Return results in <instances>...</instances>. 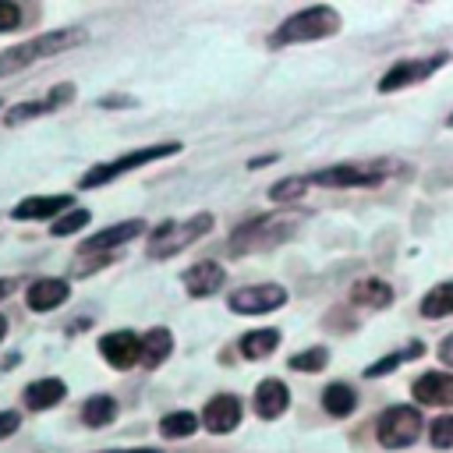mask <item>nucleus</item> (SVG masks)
<instances>
[{
	"mask_svg": "<svg viewBox=\"0 0 453 453\" xmlns=\"http://www.w3.org/2000/svg\"><path fill=\"white\" fill-rule=\"evenodd\" d=\"M411 393L421 407H449L453 403V375L449 372H425L414 379Z\"/></svg>",
	"mask_w": 453,
	"mask_h": 453,
	"instance_id": "obj_17",
	"label": "nucleus"
},
{
	"mask_svg": "<svg viewBox=\"0 0 453 453\" xmlns=\"http://www.w3.org/2000/svg\"><path fill=\"white\" fill-rule=\"evenodd\" d=\"M428 442L435 449H453V414H439L428 421Z\"/></svg>",
	"mask_w": 453,
	"mask_h": 453,
	"instance_id": "obj_31",
	"label": "nucleus"
},
{
	"mask_svg": "<svg viewBox=\"0 0 453 453\" xmlns=\"http://www.w3.org/2000/svg\"><path fill=\"white\" fill-rule=\"evenodd\" d=\"M439 361L453 368V333H449V336H446V340L439 343Z\"/></svg>",
	"mask_w": 453,
	"mask_h": 453,
	"instance_id": "obj_35",
	"label": "nucleus"
},
{
	"mask_svg": "<svg viewBox=\"0 0 453 453\" xmlns=\"http://www.w3.org/2000/svg\"><path fill=\"white\" fill-rule=\"evenodd\" d=\"M322 407H326V414H333V418H347V414H354V407H357V393H354L347 382H333V386L322 389Z\"/></svg>",
	"mask_w": 453,
	"mask_h": 453,
	"instance_id": "obj_25",
	"label": "nucleus"
},
{
	"mask_svg": "<svg viewBox=\"0 0 453 453\" xmlns=\"http://www.w3.org/2000/svg\"><path fill=\"white\" fill-rule=\"evenodd\" d=\"M99 354H103V361H106L110 368L127 372V368H134L138 357H142V336L131 333V329L103 333V336H99Z\"/></svg>",
	"mask_w": 453,
	"mask_h": 453,
	"instance_id": "obj_12",
	"label": "nucleus"
},
{
	"mask_svg": "<svg viewBox=\"0 0 453 453\" xmlns=\"http://www.w3.org/2000/svg\"><path fill=\"white\" fill-rule=\"evenodd\" d=\"M4 336H7V319L0 315V343H4Z\"/></svg>",
	"mask_w": 453,
	"mask_h": 453,
	"instance_id": "obj_41",
	"label": "nucleus"
},
{
	"mask_svg": "<svg viewBox=\"0 0 453 453\" xmlns=\"http://www.w3.org/2000/svg\"><path fill=\"white\" fill-rule=\"evenodd\" d=\"M18 428H21V414L18 411H0V439L14 435Z\"/></svg>",
	"mask_w": 453,
	"mask_h": 453,
	"instance_id": "obj_34",
	"label": "nucleus"
},
{
	"mask_svg": "<svg viewBox=\"0 0 453 453\" xmlns=\"http://www.w3.org/2000/svg\"><path fill=\"white\" fill-rule=\"evenodd\" d=\"M88 39V32L81 25H67V28H50L35 39H25L11 50L0 53V78L4 74H18L25 67H32L35 60H46V57H57V53H67L74 46H81Z\"/></svg>",
	"mask_w": 453,
	"mask_h": 453,
	"instance_id": "obj_1",
	"label": "nucleus"
},
{
	"mask_svg": "<svg viewBox=\"0 0 453 453\" xmlns=\"http://www.w3.org/2000/svg\"><path fill=\"white\" fill-rule=\"evenodd\" d=\"M170 354H173V333L166 326H152L149 333H142V357H138L142 368L156 372Z\"/></svg>",
	"mask_w": 453,
	"mask_h": 453,
	"instance_id": "obj_19",
	"label": "nucleus"
},
{
	"mask_svg": "<svg viewBox=\"0 0 453 453\" xmlns=\"http://www.w3.org/2000/svg\"><path fill=\"white\" fill-rule=\"evenodd\" d=\"M64 396H67V382H64V379H57V375L35 379V382H28V386H25V393H21V400H25V407H28V411H53Z\"/></svg>",
	"mask_w": 453,
	"mask_h": 453,
	"instance_id": "obj_18",
	"label": "nucleus"
},
{
	"mask_svg": "<svg viewBox=\"0 0 453 453\" xmlns=\"http://www.w3.org/2000/svg\"><path fill=\"white\" fill-rule=\"evenodd\" d=\"M184 294L188 297H212V294H219L223 290V283H226V269L219 265V262H195V265H188L184 269Z\"/></svg>",
	"mask_w": 453,
	"mask_h": 453,
	"instance_id": "obj_15",
	"label": "nucleus"
},
{
	"mask_svg": "<svg viewBox=\"0 0 453 453\" xmlns=\"http://www.w3.org/2000/svg\"><path fill=\"white\" fill-rule=\"evenodd\" d=\"M421 432H425V418L411 403H393L375 418V439L382 449H407L421 439Z\"/></svg>",
	"mask_w": 453,
	"mask_h": 453,
	"instance_id": "obj_6",
	"label": "nucleus"
},
{
	"mask_svg": "<svg viewBox=\"0 0 453 453\" xmlns=\"http://www.w3.org/2000/svg\"><path fill=\"white\" fill-rule=\"evenodd\" d=\"M421 350H425V343H421V340H414V343H407V347H400V350H393V354L379 357L375 365H368V368H365V379H379V375H389V372H396L403 361H411V357H421Z\"/></svg>",
	"mask_w": 453,
	"mask_h": 453,
	"instance_id": "obj_26",
	"label": "nucleus"
},
{
	"mask_svg": "<svg viewBox=\"0 0 453 453\" xmlns=\"http://www.w3.org/2000/svg\"><path fill=\"white\" fill-rule=\"evenodd\" d=\"M446 315H453V280L435 283L421 297V319H446Z\"/></svg>",
	"mask_w": 453,
	"mask_h": 453,
	"instance_id": "obj_24",
	"label": "nucleus"
},
{
	"mask_svg": "<svg viewBox=\"0 0 453 453\" xmlns=\"http://www.w3.org/2000/svg\"><path fill=\"white\" fill-rule=\"evenodd\" d=\"M92 223V212L88 209H71V212H64L60 219H53V226H50V234L53 237H71V234H78V230H85Z\"/></svg>",
	"mask_w": 453,
	"mask_h": 453,
	"instance_id": "obj_30",
	"label": "nucleus"
},
{
	"mask_svg": "<svg viewBox=\"0 0 453 453\" xmlns=\"http://www.w3.org/2000/svg\"><path fill=\"white\" fill-rule=\"evenodd\" d=\"M145 234V219H124V223H113V226H103V230H96V234H88L81 244H78V251L74 255H113L120 244H127V241H134V237H142Z\"/></svg>",
	"mask_w": 453,
	"mask_h": 453,
	"instance_id": "obj_11",
	"label": "nucleus"
},
{
	"mask_svg": "<svg viewBox=\"0 0 453 453\" xmlns=\"http://www.w3.org/2000/svg\"><path fill=\"white\" fill-rule=\"evenodd\" d=\"M340 11L333 4H311L297 14H290L287 21H280V28L269 35V46L280 50V46H297V42H319V39H329L340 32Z\"/></svg>",
	"mask_w": 453,
	"mask_h": 453,
	"instance_id": "obj_3",
	"label": "nucleus"
},
{
	"mask_svg": "<svg viewBox=\"0 0 453 453\" xmlns=\"http://www.w3.org/2000/svg\"><path fill=\"white\" fill-rule=\"evenodd\" d=\"M184 145L180 142H156V145H142V149H131V152H124V156H117V159H110V163H96L92 170H85L81 173V180H78V188H103V184H110V180H117V177H124V173H131V170H138V166H149V163H159V159H170V156H177Z\"/></svg>",
	"mask_w": 453,
	"mask_h": 453,
	"instance_id": "obj_4",
	"label": "nucleus"
},
{
	"mask_svg": "<svg viewBox=\"0 0 453 453\" xmlns=\"http://www.w3.org/2000/svg\"><path fill=\"white\" fill-rule=\"evenodd\" d=\"M357 308H389L393 304V287L386 283V280H379V276H365V280H357L354 287H350V294H347Z\"/></svg>",
	"mask_w": 453,
	"mask_h": 453,
	"instance_id": "obj_20",
	"label": "nucleus"
},
{
	"mask_svg": "<svg viewBox=\"0 0 453 453\" xmlns=\"http://www.w3.org/2000/svg\"><path fill=\"white\" fill-rule=\"evenodd\" d=\"M81 421L85 428H106L117 421V400L110 393H96L81 403Z\"/></svg>",
	"mask_w": 453,
	"mask_h": 453,
	"instance_id": "obj_22",
	"label": "nucleus"
},
{
	"mask_svg": "<svg viewBox=\"0 0 453 453\" xmlns=\"http://www.w3.org/2000/svg\"><path fill=\"white\" fill-rule=\"evenodd\" d=\"M287 304V287L280 283H251L226 294V308L234 315H269Z\"/></svg>",
	"mask_w": 453,
	"mask_h": 453,
	"instance_id": "obj_7",
	"label": "nucleus"
},
{
	"mask_svg": "<svg viewBox=\"0 0 453 453\" xmlns=\"http://www.w3.org/2000/svg\"><path fill=\"white\" fill-rule=\"evenodd\" d=\"M57 106L50 103V99H25V103H14L7 113H4V127H18V124H28V120H35V117H46V113H53Z\"/></svg>",
	"mask_w": 453,
	"mask_h": 453,
	"instance_id": "obj_27",
	"label": "nucleus"
},
{
	"mask_svg": "<svg viewBox=\"0 0 453 453\" xmlns=\"http://www.w3.org/2000/svg\"><path fill=\"white\" fill-rule=\"evenodd\" d=\"M71 209H74L71 195H28L11 209V216L21 223H35V219H60Z\"/></svg>",
	"mask_w": 453,
	"mask_h": 453,
	"instance_id": "obj_13",
	"label": "nucleus"
},
{
	"mask_svg": "<svg viewBox=\"0 0 453 453\" xmlns=\"http://www.w3.org/2000/svg\"><path fill=\"white\" fill-rule=\"evenodd\" d=\"M18 361H21V354H7V357H4V365H0V368H14V365H18Z\"/></svg>",
	"mask_w": 453,
	"mask_h": 453,
	"instance_id": "obj_40",
	"label": "nucleus"
},
{
	"mask_svg": "<svg viewBox=\"0 0 453 453\" xmlns=\"http://www.w3.org/2000/svg\"><path fill=\"white\" fill-rule=\"evenodd\" d=\"M308 177H297V173H290V177H280L273 188H269V202H276V205H287V202H297V198H304V191H308Z\"/></svg>",
	"mask_w": 453,
	"mask_h": 453,
	"instance_id": "obj_29",
	"label": "nucleus"
},
{
	"mask_svg": "<svg viewBox=\"0 0 453 453\" xmlns=\"http://www.w3.org/2000/svg\"><path fill=\"white\" fill-rule=\"evenodd\" d=\"M297 230H301V216L290 212V209H280V212H269V216H255V219H248L244 226H237L230 234V255H255V251L276 248V244L290 241Z\"/></svg>",
	"mask_w": 453,
	"mask_h": 453,
	"instance_id": "obj_2",
	"label": "nucleus"
},
{
	"mask_svg": "<svg viewBox=\"0 0 453 453\" xmlns=\"http://www.w3.org/2000/svg\"><path fill=\"white\" fill-rule=\"evenodd\" d=\"M103 453H159L152 446H134V449H103Z\"/></svg>",
	"mask_w": 453,
	"mask_h": 453,
	"instance_id": "obj_39",
	"label": "nucleus"
},
{
	"mask_svg": "<svg viewBox=\"0 0 453 453\" xmlns=\"http://www.w3.org/2000/svg\"><path fill=\"white\" fill-rule=\"evenodd\" d=\"M198 418H202V428H205V432H212V435H230V432L244 421V403H241L237 393H216V396L205 400V407H202Z\"/></svg>",
	"mask_w": 453,
	"mask_h": 453,
	"instance_id": "obj_10",
	"label": "nucleus"
},
{
	"mask_svg": "<svg viewBox=\"0 0 453 453\" xmlns=\"http://www.w3.org/2000/svg\"><path fill=\"white\" fill-rule=\"evenodd\" d=\"M382 177H386V166L379 163H333V166L308 173V180L322 188H372Z\"/></svg>",
	"mask_w": 453,
	"mask_h": 453,
	"instance_id": "obj_8",
	"label": "nucleus"
},
{
	"mask_svg": "<svg viewBox=\"0 0 453 453\" xmlns=\"http://www.w3.org/2000/svg\"><path fill=\"white\" fill-rule=\"evenodd\" d=\"M14 287H18L14 280H7V276H0V301H4V297H11V294H14Z\"/></svg>",
	"mask_w": 453,
	"mask_h": 453,
	"instance_id": "obj_38",
	"label": "nucleus"
},
{
	"mask_svg": "<svg viewBox=\"0 0 453 453\" xmlns=\"http://www.w3.org/2000/svg\"><path fill=\"white\" fill-rule=\"evenodd\" d=\"M287 407H290V389H287L283 379L269 375V379H262L255 386V414L262 421H276L280 414H287Z\"/></svg>",
	"mask_w": 453,
	"mask_h": 453,
	"instance_id": "obj_16",
	"label": "nucleus"
},
{
	"mask_svg": "<svg viewBox=\"0 0 453 453\" xmlns=\"http://www.w3.org/2000/svg\"><path fill=\"white\" fill-rule=\"evenodd\" d=\"M21 21H25L21 7H18V4H11V0H0V35L18 32V28H21Z\"/></svg>",
	"mask_w": 453,
	"mask_h": 453,
	"instance_id": "obj_32",
	"label": "nucleus"
},
{
	"mask_svg": "<svg viewBox=\"0 0 453 453\" xmlns=\"http://www.w3.org/2000/svg\"><path fill=\"white\" fill-rule=\"evenodd\" d=\"M329 365V347H308V350H297V354H290L287 357V368L290 372H304V375H311V372H322Z\"/></svg>",
	"mask_w": 453,
	"mask_h": 453,
	"instance_id": "obj_28",
	"label": "nucleus"
},
{
	"mask_svg": "<svg viewBox=\"0 0 453 453\" xmlns=\"http://www.w3.org/2000/svg\"><path fill=\"white\" fill-rule=\"evenodd\" d=\"M74 96H78V88H74L71 81H60V85H53V88L46 92V99H50V103H53L57 110H60V106H67V103H71Z\"/></svg>",
	"mask_w": 453,
	"mask_h": 453,
	"instance_id": "obj_33",
	"label": "nucleus"
},
{
	"mask_svg": "<svg viewBox=\"0 0 453 453\" xmlns=\"http://www.w3.org/2000/svg\"><path fill=\"white\" fill-rule=\"evenodd\" d=\"M67 297H71V283L60 280V276H39V280H32L28 290H25V304H28L35 315H46V311L60 308Z\"/></svg>",
	"mask_w": 453,
	"mask_h": 453,
	"instance_id": "obj_14",
	"label": "nucleus"
},
{
	"mask_svg": "<svg viewBox=\"0 0 453 453\" xmlns=\"http://www.w3.org/2000/svg\"><path fill=\"white\" fill-rule=\"evenodd\" d=\"M280 340H283V333L280 329H248L244 336H241V343H237V350H241V357H248V361H262V357H269L276 347H280Z\"/></svg>",
	"mask_w": 453,
	"mask_h": 453,
	"instance_id": "obj_21",
	"label": "nucleus"
},
{
	"mask_svg": "<svg viewBox=\"0 0 453 453\" xmlns=\"http://www.w3.org/2000/svg\"><path fill=\"white\" fill-rule=\"evenodd\" d=\"M131 99L127 96H106V99H99V106H127Z\"/></svg>",
	"mask_w": 453,
	"mask_h": 453,
	"instance_id": "obj_37",
	"label": "nucleus"
},
{
	"mask_svg": "<svg viewBox=\"0 0 453 453\" xmlns=\"http://www.w3.org/2000/svg\"><path fill=\"white\" fill-rule=\"evenodd\" d=\"M216 216L212 212H195L188 219H163L152 234H149V244H145V255L149 258H173L177 251H184L188 244H195L198 237H205L212 230Z\"/></svg>",
	"mask_w": 453,
	"mask_h": 453,
	"instance_id": "obj_5",
	"label": "nucleus"
},
{
	"mask_svg": "<svg viewBox=\"0 0 453 453\" xmlns=\"http://www.w3.org/2000/svg\"><path fill=\"white\" fill-rule=\"evenodd\" d=\"M202 428V418L195 411H170L159 418V435L163 439H191Z\"/></svg>",
	"mask_w": 453,
	"mask_h": 453,
	"instance_id": "obj_23",
	"label": "nucleus"
},
{
	"mask_svg": "<svg viewBox=\"0 0 453 453\" xmlns=\"http://www.w3.org/2000/svg\"><path fill=\"white\" fill-rule=\"evenodd\" d=\"M280 156L276 152H269V156H255V159H248V170H262V166H269V163H276Z\"/></svg>",
	"mask_w": 453,
	"mask_h": 453,
	"instance_id": "obj_36",
	"label": "nucleus"
},
{
	"mask_svg": "<svg viewBox=\"0 0 453 453\" xmlns=\"http://www.w3.org/2000/svg\"><path fill=\"white\" fill-rule=\"evenodd\" d=\"M446 64V53H432V57H411V60H396L382 78H379V92H400L407 85H421L428 81L439 67Z\"/></svg>",
	"mask_w": 453,
	"mask_h": 453,
	"instance_id": "obj_9",
	"label": "nucleus"
}]
</instances>
